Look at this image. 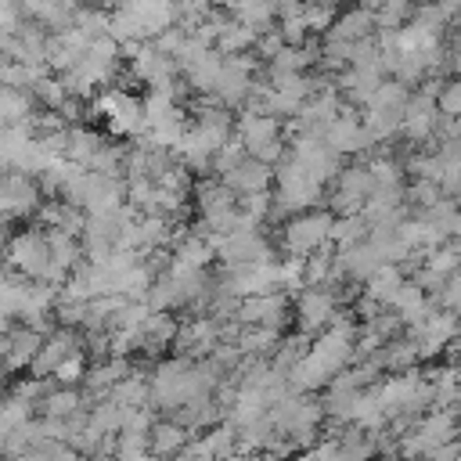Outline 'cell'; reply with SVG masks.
Instances as JSON below:
<instances>
[{
	"label": "cell",
	"instance_id": "obj_1",
	"mask_svg": "<svg viewBox=\"0 0 461 461\" xmlns=\"http://www.w3.org/2000/svg\"><path fill=\"white\" fill-rule=\"evenodd\" d=\"M4 259L11 267V274L25 277V281H40L50 267V245H47V230L43 227H25L18 230L7 249H4Z\"/></svg>",
	"mask_w": 461,
	"mask_h": 461
},
{
	"label": "cell",
	"instance_id": "obj_2",
	"mask_svg": "<svg viewBox=\"0 0 461 461\" xmlns=\"http://www.w3.org/2000/svg\"><path fill=\"white\" fill-rule=\"evenodd\" d=\"M331 220H335L331 212H317V209H306V212L288 216V223L281 227V249H285L288 256L306 259L310 252H317V249L328 245Z\"/></svg>",
	"mask_w": 461,
	"mask_h": 461
},
{
	"label": "cell",
	"instance_id": "obj_3",
	"mask_svg": "<svg viewBox=\"0 0 461 461\" xmlns=\"http://www.w3.org/2000/svg\"><path fill=\"white\" fill-rule=\"evenodd\" d=\"M256 76H259V58H252V54H230L220 65V76L212 83V97L223 108H238V104L249 101Z\"/></svg>",
	"mask_w": 461,
	"mask_h": 461
},
{
	"label": "cell",
	"instance_id": "obj_4",
	"mask_svg": "<svg viewBox=\"0 0 461 461\" xmlns=\"http://www.w3.org/2000/svg\"><path fill=\"white\" fill-rule=\"evenodd\" d=\"M94 108H97V112L108 119L112 133L137 137V133L144 130V101H140V97H133L130 90L108 86V90L97 97V104H94Z\"/></svg>",
	"mask_w": 461,
	"mask_h": 461
},
{
	"label": "cell",
	"instance_id": "obj_5",
	"mask_svg": "<svg viewBox=\"0 0 461 461\" xmlns=\"http://www.w3.org/2000/svg\"><path fill=\"white\" fill-rule=\"evenodd\" d=\"M436 94H439V83H425L418 94L407 97L403 115H400V133L407 140H429V137H436V122H439Z\"/></svg>",
	"mask_w": 461,
	"mask_h": 461
},
{
	"label": "cell",
	"instance_id": "obj_6",
	"mask_svg": "<svg viewBox=\"0 0 461 461\" xmlns=\"http://www.w3.org/2000/svg\"><path fill=\"white\" fill-rule=\"evenodd\" d=\"M339 313V303H335V292L328 285H306L295 299V321L303 328V335H313V331H324Z\"/></svg>",
	"mask_w": 461,
	"mask_h": 461
},
{
	"label": "cell",
	"instance_id": "obj_7",
	"mask_svg": "<svg viewBox=\"0 0 461 461\" xmlns=\"http://www.w3.org/2000/svg\"><path fill=\"white\" fill-rule=\"evenodd\" d=\"M238 321H241V324H263V328L281 331V324L288 321V299H285L277 288L245 295V299L238 303Z\"/></svg>",
	"mask_w": 461,
	"mask_h": 461
},
{
	"label": "cell",
	"instance_id": "obj_8",
	"mask_svg": "<svg viewBox=\"0 0 461 461\" xmlns=\"http://www.w3.org/2000/svg\"><path fill=\"white\" fill-rule=\"evenodd\" d=\"M321 137H324V144H328L335 155H357V151H364L367 144H375V140L367 137L364 122H360L353 112H346V108L321 130Z\"/></svg>",
	"mask_w": 461,
	"mask_h": 461
},
{
	"label": "cell",
	"instance_id": "obj_9",
	"mask_svg": "<svg viewBox=\"0 0 461 461\" xmlns=\"http://www.w3.org/2000/svg\"><path fill=\"white\" fill-rule=\"evenodd\" d=\"M79 349V339H76V331L68 328V324H58L54 331H47L43 335V342H40V353L32 357V375L36 378H47V375H54L58 371V364L65 360V357H72Z\"/></svg>",
	"mask_w": 461,
	"mask_h": 461
},
{
	"label": "cell",
	"instance_id": "obj_10",
	"mask_svg": "<svg viewBox=\"0 0 461 461\" xmlns=\"http://www.w3.org/2000/svg\"><path fill=\"white\" fill-rule=\"evenodd\" d=\"M220 180L234 191V194H252V191H267L270 180H274V166L252 158V155H241L234 166H227L220 173Z\"/></svg>",
	"mask_w": 461,
	"mask_h": 461
},
{
	"label": "cell",
	"instance_id": "obj_11",
	"mask_svg": "<svg viewBox=\"0 0 461 461\" xmlns=\"http://www.w3.org/2000/svg\"><path fill=\"white\" fill-rule=\"evenodd\" d=\"M382 79H385V72L375 68V65H346V68L339 72L335 86H339V97H346V101H353V104L364 108V104L371 101V94L378 90Z\"/></svg>",
	"mask_w": 461,
	"mask_h": 461
},
{
	"label": "cell",
	"instance_id": "obj_12",
	"mask_svg": "<svg viewBox=\"0 0 461 461\" xmlns=\"http://www.w3.org/2000/svg\"><path fill=\"white\" fill-rule=\"evenodd\" d=\"M40 342H43V331H36L32 324H11V331L4 335V346H0V357H4V367H29L32 357L40 353Z\"/></svg>",
	"mask_w": 461,
	"mask_h": 461
},
{
	"label": "cell",
	"instance_id": "obj_13",
	"mask_svg": "<svg viewBox=\"0 0 461 461\" xmlns=\"http://www.w3.org/2000/svg\"><path fill=\"white\" fill-rule=\"evenodd\" d=\"M321 36H331V40H342V43H357V40L375 36V18H371V11L364 4H353V7L339 11L335 22L328 25V32H321Z\"/></svg>",
	"mask_w": 461,
	"mask_h": 461
},
{
	"label": "cell",
	"instance_id": "obj_14",
	"mask_svg": "<svg viewBox=\"0 0 461 461\" xmlns=\"http://www.w3.org/2000/svg\"><path fill=\"white\" fill-rule=\"evenodd\" d=\"M173 342H176L184 353H209V349H216V342H220V324H216L212 317H194V321H187V324L176 328Z\"/></svg>",
	"mask_w": 461,
	"mask_h": 461
},
{
	"label": "cell",
	"instance_id": "obj_15",
	"mask_svg": "<svg viewBox=\"0 0 461 461\" xmlns=\"http://www.w3.org/2000/svg\"><path fill=\"white\" fill-rule=\"evenodd\" d=\"M223 11L249 25L252 32H267L277 25V11H274V0H223Z\"/></svg>",
	"mask_w": 461,
	"mask_h": 461
},
{
	"label": "cell",
	"instance_id": "obj_16",
	"mask_svg": "<svg viewBox=\"0 0 461 461\" xmlns=\"http://www.w3.org/2000/svg\"><path fill=\"white\" fill-rule=\"evenodd\" d=\"M22 11H25L29 22L43 25L47 32L68 29L72 25V14H76V7H68L65 0H22Z\"/></svg>",
	"mask_w": 461,
	"mask_h": 461
},
{
	"label": "cell",
	"instance_id": "obj_17",
	"mask_svg": "<svg viewBox=\"0 0 461 461\" xmlns=\"http://www.w3.org/2000/svg\"><path fill=\"white\" fill-rule=\"evenodd\" d=\"M32 112H36V101L29 90L0 83V126H22L32 119Z\"/></svg>",
	"mask_w": 461,
	"mask_h": 461
},
{
	"label": "cell",
	"instance_id": "obj_18",
	"mask_svg": "<svg viewBox=\"0 0 461 461\" xmlns=\"http://www.w3.org/2000/svg\"><path fill=\"white\" fill-rule=\"evenodd\" d=\"M216 252H212V241L209 238H202V234H184L180 241H176V249H173V267H180V270H205V263L212 259Z\"/></svg>",
	"mask_w": 461,
	"mask_h": 461
},
{
	"label": "cell",
	"instance_id": "obj_19",
	"mask_svg": "<svg viewBox=\"0 0 461 461\" xmlns=\"http://www.w3.org/2000/svg\"><path fill=\"white\" fill-rule=\"evenodd\" d=\"M371 18H375V32L378 29H403L414 14V4L411 0H360Z\"/></svg>",
	"mask_w": 461,
	"mask_h": 461
},
{
	"label": "cell",
	"instance_id": "obj_20",
	"mask_svg": "<svg viewBox=\"0 0 461 461\" xmlns=\"http://www.w3.org/2000/svg\"><path fill=\"white\" fill-rule=\"evenodd\" d=\"M220 65H223V54H220L216 47H209L198 61H191V65L180 68V72H184L187 86H194L198 94H212V83H216V76H220Z\"/></svg>",
	"mask_w": 461,
	"mask_h": 461
},
{
	"label": "cell",
	"instance_id": "obj_21",
	"mask_svg": "<svg viewBox=\"0 0 461 461\" xmlns=\"http://www.w3.org/2000/svg\"><path fill=\"white\" fill-rule=\"evenodd\" d=\"M364 285H367V299H375L378 306H389L393 295H396L400 285H403V270H400L396 263H382V267H375V274H371Z\"/></svg>",
	"mask_w": 461,
	"mask_h": 461
},
{
	"label": "cell",
	"instance_id": "obj_22",
	"mask_svg": "<svg viewBox=\"0 0 461 461\" xmlns=\"http://www.w3.org/2000/svg\"><path fill=\"white\" fill-rule=\"evenodd\" d=\"M212 47H216L223 58H230V54H249V50L256 47V32H252L249 25H241V22L227 18V25L216 32Z\"/></svg>",
	"mask_w": 461,
	"mask_h": 461
},
{
	"label": "cell",
	"instance_id": "obj_23",
	"mask_svg": "<svg viewBox=\"0 0 461 461\" xmlns=\"http://www.w3.org/2000/svg\"><path fill=\"white\" fill-rule=\"evenodd\" d=\"M29 94H32V101H36L40 108H50V112H54V108H58V104L68 97L65 79H61V76H47V72H43V76H40V79L29 86Z\"/></svg>",
	"mask_w": 461,
	"mask_h": 461
},
{
	"label": "cell",
	"instance_id": "obj_24",
	"mask_svg": "<svg viewBox=\"0 0 461 461\" xmlns=\"http://www.w3.org/2000/svg\"><path fill=\"white\" fill-rule=\"evenodd\" d=\"M335 14H339V7H331V4H324V0L303 4V11H299V18H303V25L310 29V36H321V32H328V25L335 22Z\"/></svg>",
	"mask_w": 461,
	"mask_h": 461
},
{
	"label": "cell",
	"instance_id": "obj_25",
	"mask_svg": "<svg viewBox=\"0 0 461 461\" xmlns=\"http://www.w3.org/2000/svg\"><path fill=\"white\" fill-rule=\"evenodd\" d=\"M274 342H277V331L274 328H263V324H245V331L238 335V349L241 353H267V349H274Z\"/></svg>",
	"mask_w": 461,
	"mask_h": 461
},
{
	"label": "cell",
	"instance_id": "obj_26",
	"mask_svg": "<svg viewBox=\"0 0 461 461\" xmlns=\"http://www.w3.org/2000/svg\"><path fill=\"white\" fill-rule=\"evenodd\" d=\"M148 439H151V450L155 454H173V450L184 447V429L180 425H155L148 432Z\"/></svg>",
	"mask_w": 461,
	"mask_h": 461
},
{
	"label": "cell",
	"instance_id": "obj_27",
	"mask_svg": "<svg viewBox=\"0 0 461 461\" xmlns=\"http://www.w3.org/2000/svg\"><path fill=\"white\" fill-rule=\"evenodd\" d=\"M151 43H155V47H158V50H162L166 58H173V61H176V54H180V47L187 43V29L173 22V25H166L162 32H155V36H151Z\"/></svg>",
	"mask_w": 461,
	"mask_h": 461
},
{
	"label": "cell",
	"instance_id": "obj_28",
	"mask_svg": "<svg viewBox=\"0 0 461 461\" xmlns=\"http://www.w3.org/2000/svg\"><path fill=\"white\" fill-rule=\"evenodd\" d=\"M436 108H439V115H461V76L450 83H439Z\"/></svg>",
	"mask_w": 461,
	"mask_h": 461
},
{
	"label": "cell",
	"instance_id": "obj_29",
	"mask_svg": "<svg viewBox=\"0 0 461 461\" xmlns=\"http://www.w3.org/2000/svg\"><path fill=\"white\" fill-rule=\"evenodd\" d=\"M83 375H86V360H83V349H76L72 357H65V360L58 364V371H54L58 385H76Z\"/></svg>",
	"mask_w": 461,
	"mask_h": 461
},
{
	"label": "cell",
	"instance_id": "obj_30",
	"mask_svg": "<svg viewBox=\"0 0 461 461\" xmlns=\"http://www.w3.org/2000/svg\"><path fill=\"white\" fill-rule=\"evenodd\" d=\"M439 303H443L454 317H461V270L450 274V277L443 281V288H439Z\"/></svg>",
	"mask_w": 461,
	"mask_h": 461
},
{
	"label": "cell",
	"instance_id": "obj_31",
	"mask_svg": "<svg viewBox=\"0 0 461 461\" xmlns=\"http://www.w3.org/2000/svg\"><path fill=\"white\" fill-rule=\"evenodd\" d=\"M285 47V40H281V32H277V25L274 29H267V32H256V58H263V61H270L277 50Z\"/></svg>",
	"mask_w": 461,
	"mask_h": 461
},
{
	"label": "cell",
	"instance_id": "obj_32",
	"mask_svg": "<svg viewBox=\"0 0 461 461\" xmlns=\"http://www.w3.org/2000/svg\"><path fill=\"white\" fill-rule=\"evenodd\" d=\"M450 346H454V353H457V357H461V331H457V335H454V339H450Z\"/></svg>",
	"mask_w": 461,
	"mask_h": 461
},
{
	"label": "cell",
	"instance_id": "obj_33",
	"mask_svg": "<svg viewBox=\"0 0 461 461\" xmlns=\"http://www.w3.org/2000/svg\"><path fill=\"white\" fill-rule=\"evenodd\" d=\"M4 176H7V166H4V162H0V184H4Z\"/></svg>",
	"mask_w": 461,
	"mask_h": 461
},
{
	"label": "cell",
	"instance_id": "obj_34",
	"mask_svg": "<svg viewBox=\"0 0 461 461\" xmlns=\"http://www.w3.org/2000/svg\"><path fill=\"white\" fill-rule=\"evenodd\" d=\"M411 4H414V7H418V4H432V0H411Z\"/></svg>",
	"mask_w": 461,
	"mask_h": 461
},
{
	"label": "cell",
	"instance_id": "obj_35",
	"mask_svg": "<svg viewBox=\"0 0 461 461\" xmlns=\"http://www.w3.org/2000/svg\"><path fill=\"white\" fill-rule=\"evenodd\" d=\"M0 259H4V241H0Z\"/></svg>",
	"mask_w": 461,
	"mask_h": 461
}]
</instances>
